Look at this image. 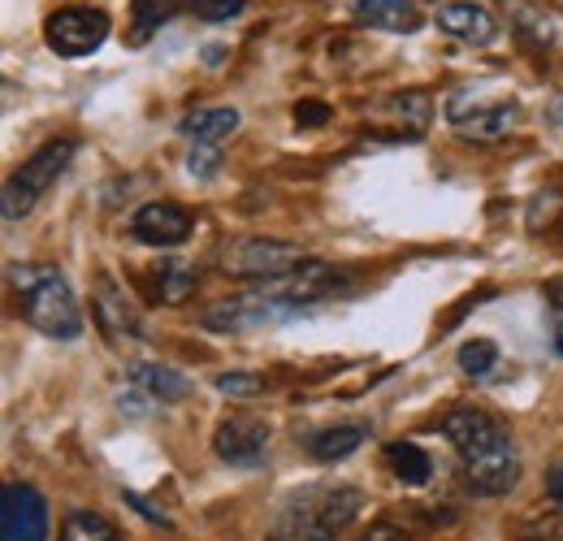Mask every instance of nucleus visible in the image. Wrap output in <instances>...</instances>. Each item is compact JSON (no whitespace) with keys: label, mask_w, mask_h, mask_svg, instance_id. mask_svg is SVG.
<instances>
[{"label":"nucleus","mask_w":563,"mask_h":541,"mask_svg":"<svg viewBox=\"0 0 563 541\" xmlns=\"http://www.w3.org/2000/svg\"><path fill=\"white\" fill-rule=\"evenodd\" d=\"M442 433H446V442L455 446L464 481H468L473 494L498 498V494H507V489L516 485V476H520L516 442H511L507 424L494 420L490 411L455 407V411L442 420Z\"/></svg>","instance_id":"nucleus-1"},{"label":"nucleus","mask_w":563,"mask_h":541,"mask_svg":"<svg viewBox=\"0 0 563 541\" xmlns=\"http://www.w3.org/2000/svg\"><path fill=\"white\" fill-rule=\"evenodd\" d=\"M339 281H334V269L330 265H299L286 277H274L247 295H230L221 303H212L205 312V325L209 330H252V325H269V321H282V317H295L303 303L330 295Z\"/></svg>","instance_id":"nucleus-2"},{"label":"nucleus","mask_w":563,"mask_h":541,"mask_svg":"<svg viewBox=\"0 0 563 541\" xmlns=\"http://www.w3.org/2000/svg\"><path fill=\"white\" fill-rule=\"evenodd\" d=\"M13 286H18L22 317L40 334H48V339H78L82 334V317H78L70 281L53 265H13Z\"/></svg>","instance_id":"nucleus-3"},{"label":"nucleus","mask_w":563,"mask_h":541,"mask_svg":"<svg viewBox=\"0 0 563 541\" xmlns=\"http://www.w3.org/2000/svg\"><path fill=\"white\" fill-rule=\"evenodd\" d=\"M364 507L355 489H312L278 520L269 541H330Z\"/></svg>","instance_id":"nucleus-4"},{"label":"nucleus","mask_w":563,"mask_h":541,"mask_svg":"<svg viewBox=\"0 0 563 541\" xmlns=\"http://www.w3.org/2000/svg\"><path fill=\"white\" fill-rule=\"evenodd\" d=\"M70 156H74V139H53V143H44V147L4 183V217H9V221L26 217V212L35 208V200L66 174Z\"/></svg>","instance_id":"nucleus-5"},{"label":"nucleus","mask_w":563,"mask_h":541,"mask_svg":"<svg viewBox=\"0 0 563 541\" xmlns=\"http://www.w3.org/2000/svg\"><path fill=\"white\" fill-rule=\"evenodd\" d=\"M303 252L295 243H278V239H239L221 252V269L234 273V277H286V273L299 269Z\"/></svg>","instance_id":"nucleus-6"},{"label":"nucleus","mask_w":563,"mask_h":541,"mask_svg":"<svg viewBox=\"0 0 563 541\" xmlns=\"http://www.w3.org/2000/svg\"><path fill=\"white\" fill-rule=\"evenodd\" d=\"M48 48L62 53V57H87L104 44L109 35V18L100 9H87V4H70V9H57L48 18Z\"/></svg>","instance_id":"nucleus-7"},{"label":"nucleus","mask_w":563,"mask_h":541,"mask_svg":"<svg viewBox=\"0 0 563 541\" xmlns=\"http://www.w3.org/2000/svg\"><path fill=\"white\" fill-rule=\"evenodd\" d=\"M48 507L31 485H4L0 494V541H44Z\"/></svg>","instance_id":"nucleus-8"},{"label":"nucleus","mask_w":563,"mask_h":541,"mask_svg":"<svg viewBox=\"0 0 563 541\" xmlns=\"http://www.w3.org/2000/svg\"><path fill=\"white\" fill-rule=\"evenodd\" d=\"M131 234L140 243H147V247H178L191 234V212L169 200L143 203L140 212H135V221H131Z\"/></svg>","instance_id":"nucleus-9"},{"label":"nucleus","mask_w":563,"mask_h":541,"mask_svg":"<svg viewBox=\"0 0 563 541\" xmlns=\"http://www.w3.org/2000/svg\"><path fill=\"white\" fill-rule=\"evenodd\" d=\"M269 446V424L256 416H230L217 429V455L225 464H261Z\"/></svg>","instance_id":"nucleus-10"},{"label":"nucleus","mask_w":563,"mask_h":541,"mask_svg":"<svg viewBox=\"0 0 563 541\" xmlns=\"http://www.w3.org/2000/svg\"><path fill=\"white\" fill-rule=\"evenodd\" d=\"M446 118L460 126V135L464 139H503L511 135V126L520 122V109L516 104H460V100H451L446 104Z\"/></svg>","instance_id":"nucleus-11"},{"label":"nucleus","mask_w":563,"mask_h":541,"mask_svg":"<svg viewBox=\"0 0 563 541\" xmlns=\"http://www.w3.org/2000/svg\"><path fill=\"white\" fill-rule=\"evenodd\" d=\"M438 26L446 31V35H455V40H464V44H490L494 35H498V26H494V18L482 9V4H468V0H455V4H442L438 9Z\"/></svg>","instance_id":"nucleus-12"},{"label":"nucleus","mask_w":563,"mask_h":541,"mask_svg":"<svg viewBox=\"0 0 563 541\" xmlns=\"http://www.w3.org/2000/svg\"><path fill=\"white\" fill-rule=\"evenodd\" d=\"M355 22L390 31V35H412V31H421V9L412 0H360Z\"/></svg>","instance_id":"nucleus-13"},{"label":"nucleus","mask_w":563,"mask_h":541,"mask_svg":"<svg viewBox=\"0 0 563 541\" xmlns=\"http://www.w3.org/2000/svg\"><path fill=\"white\" fill-rule=\"evenodd\" d=\"M96 317H100L104 334H135V330H140V321H135L126 295H122L113 281H100V286H96Z\"/></svg>","instance_id":"nucleus-14"},{"label":"nucleus","mask_w":563,"mask_h":541,"mask_svg":"<svg viewBox=\"0 0 563 541\" xmlns=\"http://www.w3.org/2000/svg\"><path fill=\"white\" fill-rule=\"evenodd\" d=\"M234 126H239L234 109H196L183 118V135L196 143H221L225 135H234Z\"/></svg>","instance_id":"nucleus-15"},{"label":"nucleus","mask_w":563,"mask_h":541,"mask_svg":"<svg viewBox=\"0 0 563 541\" xmlns=\"http://www.w3.org/2000/svg\"><path fill=\"white\" fill-rule=\"evenodd\" d=\"M507 13H511V22H516V35H520L525 44H533V48H547V44L555 40V22H551L542 9H533L529 0H511V4H507Z\"/></svg>","instance_id":"nucleus-16"},{"label":"nucleus","mask_w":563,"mask_h":541,"mask_svg":"<svg viewBox=\"0 0 563 541\" xmlns=\"http://www.w3.org/2000/svg\"><path fill=\"white\" fill-rule=\"evenodd\" d=\"M178 13V0H135V18H131V31H126V44L143 48L161 22H169Z\"/></svg>","instance_id":"nucleus-17"},{"label":"nucleus","mask_w":563,"mask_h":541,"mask_svg":"<svg viewBox=\"0 0 563 541\" xmlns=\"http://www.w3.org/2000/svg\"><path fill=\"white\" fill-rule=\"evenodd\" d=\"M364 438H368V429H364V424H343V429H325V433H317L308 451H312L317 460H325V464H330V460H347Z\"/></svg>","instance_id":"nucleus-18"},{"label":"nucleus","mask_w":563,"mask_h":541,"mask_svg":"<svg viewBox=\"0 0 563 541\" xmlns=\"http://www.w3.org/2000/svg\"><path fill=\"white\" fill-rule=\"evenodd\" d=\"M135 382H140L147 395H156L161 404L183 399V395L191 390V386H187V382H183L174 368H161V364H140V368H135Z\"/></svg>","instance_id":"nucleus-19"},{"label":"nucleus","mask_w":563,"mask_h":541,"mask_svg":"<svg viewBox=\"0 0 563 541\" xmlns=\"http://www.w3.org/2000/svg\"><path fill=\"white\" fill-rule=\"evenodd\" d=\"M62 541H122L118 529L96 511H70L62 525Z\"/></svg>","instance_id":"nucleus-20"},{"label":"nucleus","mask_w":563,"mask_h":541,"mask_svg":"<svg viewBox=\"0 0 563 541\" xmlns=\"http://www.w3.org/2000/svg\"><path fill=\"white\" fill-rule=\"evenodd\" d=\"M386 460H390L395 476H399V481H408V485L429 481V455H424L417 442H395V446L386 451Z\"/></svg>","instance_id":"nucleus-21"},{"label":"nucleus","mask_w":563,"mask_h":541,"mask_svg":"<svg viewBox=\"0 0 563 541\" xmlns=\"http://www.w3.org/2000/svg\"><path fill=\"white\" fill-rule=\"evenodd\" d=\"M152 281H156V295H161V303H183L191 290H196V269H187V265H161V269L152 273Z\"/></svg>","instance_id":"nucleus-22"},{"label":"nucleus","mask_w":563,"mask_h":541,"mask_svg":"<svg viewBox=\"0 0 563 541\" xmlns=\"http://www.w3.org/2000/svg\"><path fill=\"white\" fill-rule=\"evenodd\" d=\"M494 360H498V346L490 339H473L460 346V368L468 373V377H486L494 368Z\"/></svg>","instance_id":"nucleus-23"},{"label":"nucleus","mask_w":563,"mask_h":541,"mask_svg":"<svg viewBox=\"0 0 563 541\" xmlns=\"http://www.w3.org/2000/svg\"><path fill=\"white\" fill-rule=\"evenodd\" d=\"M217 386H221L225 395H261V390H265V377H252V373H225Z\"/></svg>","instance_id":"nucleus-24"},{"label":"nucleus","mask_w":563,"mask_h":541,"mask_svg":"<svg viewBox=\"0 0 563 541\" xmlns=\"http://www.w3.org/2000/svg\"><path fill=\"white\" fill-rule=\"evenodd\" d=\"M191 9H196V18H205V22H225L230 13L243 9V0H196Z\"/></svg>","instance_id":"nucleus-25"},{"label":"nucleus","mask_w":563,"mask_h":541,"mask_svg":"<svg viewBox=\"0 0 563 541\" xmlns=\"http://www.w3.org/2000/svg\"><path fill=\"white\" fill-rule=\"evenodd\" d=\"M325 118H330L325 104H299V109H295V122H299V126H321Z\"/></svg>","instance_id":"nucleus-26"},{"label":"nucleus","mask_w":563,"mask_h":541,"mask_svg":"<svg viewBox=\"0 0 563 541\" xmlns=\"http://www.w3.org/2000/svg\"><path fill=\"white\" fill-rule=\"evenodd\" d=\"M205 152H191V174H212V165H217V152H212V143H200Z\"/></svg>","instance_id":"nucleus-27"},{"label":"nucleus","mask_w":563,"mask_h":541,"mask_svg":"<svg viewBox=\"0 0 563 541\" xmlns=\"http://www.w3.org/2000/svg\"><path fill=\"white\" fill-rule=\"evenodd\" d=\"M360 541H408V533H404V529H395V525H373Z\"/></svg>","instance_id":"nucleus-28"},{"label":"nucleus","mask_w":563,"mask_h":541,"mask_svg":"<svg viewBox=\"0 0 563 541\" xmlns=\"http://www.w3.org/2000/svg\"><path fill=\"white\" fill-rule=\"evenodd\" d=\"M547 489H551V498L563 507V464L560 468H551V481H547Z\"/></svg>","instance_id":"nucleus-29"},{"label":"nucleus","mask_w":563,"mask_h":541,"mask_svg":"<svg viewBox=\"0 0 563 541\" xmlns=\"http://www.w3.org/2000/svg\"><path fill=\"white\" fill-rule=\"evenodd\" d=\"M551 299H555V312L563 317V281H555V286H551Z\"/></svg>","instance_id":"nucleus-30"},{"label":"nucleus","mask_w":563,"mask_h":541,"mask_svg":"<svg viewBox=\"0 0 563 541\" xmlns=\"http://www.w3.org/2000/svg\"><path fill=\"white\" fill-rule=\"evenodd\" d=\"M555 351H560V355H563V330H560V339H555Z\"/></svg>","instance_id":"nucleus-31"}]
</instances>
